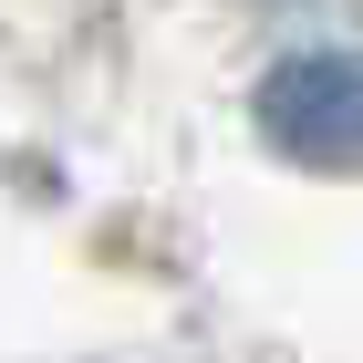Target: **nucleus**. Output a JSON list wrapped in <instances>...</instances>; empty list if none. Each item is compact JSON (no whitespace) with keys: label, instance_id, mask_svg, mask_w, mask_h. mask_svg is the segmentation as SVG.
I'll return each mask as SVG.
<instances>
[{"label":"nucleus","instance_id":"nucleus-1","mask_svg":"<svg viewBox=\"0 0 363 363\" xmlns=\"http://www.w3.org/2000/svg\"><path fill=\"white\" fill-rule=\"evenodd\" d=\"M259 135L291 167H363V62L353 52H291L259 84Z\"/></svg>","mask_w":363,"mask_h":363}]
</instances>
